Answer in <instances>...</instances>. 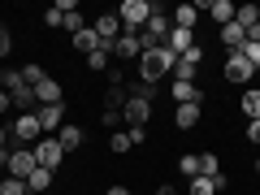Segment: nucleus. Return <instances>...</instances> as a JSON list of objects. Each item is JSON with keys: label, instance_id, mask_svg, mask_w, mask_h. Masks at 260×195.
Segmentation results:
<instances>
[{"label": "nucleus", "instance_id": "nucleus-1", "mask_svg": "<svg viewBox=\"0 0 260 195\" xmlns=\"http://www.w3.org/2000/svg\"><path fill=\"white\" fill-rule=\"evenodd\" d=\"M174 65H178V56L169 52L165 44H160V48H148V52L139 56V78H143V83H156V87H160V78L174 74Z\"/></svg>", "mask_w": 260, "mask_h": 195}, {"label": "nucleus", "instance_id": "nucleus-2", "mask_svg": "<svg viewBox=\"0 0 260 195\" xmlns=\"http://www.w3.org/2000/svg\"><path fill=\"white\" fill-rule=\"evenodd\" d=\"M117 18H121V26H126V30H143V26H148V18H152V0H121V5H117Z\"/></svg>", "mask_w": 260, "mask_h": 195}, {"label": "nucleus", "instance_id": "nucleus-3", "mask_svg": "<svg viewBox=\"0 0 260 195\" xmlns=\"http://www.w3.org/2000/svg\"><path fill=\"white\" fill-rule=\"evenodd\" d=\"M200 65H204V44H195L191 52L178 56V65H174V83H195V78H200Z\"/></svg>", "mask_w": 260, "mask_h": 195}, {"label": "nucleus", "instance_id": "nucleus-4", "mask_svg": "<svg viewBox=\"0 0 260 195\" xmlns=\"http://www.w3.org/2000/svg\"><path fill=\"white\" fill-rule=\"evenodd\" d=\"M109 56H117V61H139V56H143V35H139V30H121V35L113 39Z\"/></svg>", "mask_w": 260, "mask_h": 195}, {"label": "nucleus", "instance_id": "nucleus-5", "mask_svg": "<svg viewBox=\"0 0 260 195\" xmlns=\"http://www.w3.org/2000/svg\"><path fill=\"white\" fill-rule=\"evenodd\" d=\"M30 152H35L39 169H52V174L61 169V156H65V152H61V143H56V135H44V139H39Z\"/></svg>", "mask_w": 260, "mask_h": 195}, {"label": "nucleus", "instance_id": "nucleus-6", "mask_svg": "<svg viewBox=\"0 0 260 195\" xmlns=\"http://www.w3.org/2000/svg\"><path fill=\"white\" fill-rule=\"evenodd\" d=\"M221 74H225V83H251V78H256V65H251L247 56L230 52V56H225V65H221Z\"/></svg>", "mask_w": 260, "mask_h": 195}, {"label": "nucleus", "instance_id": "nucleus-7", "mask_svg": "<svg viewBox=\"0 0 260 195\" xmlns=\"http://www.w3.org/2000/svg\"><path fill=\"white\" fill-rule=\"evenodd\" d=\"M35 169H39L35 152H30V148H13V156H9V178H22V182H26Z\"/></svg>", "mask_w": 260, "mask_h": 195}, {"label": "nucleus", "instance_id": "nucleus-8", "mask_svg": "<svg viewBox=\"0 0 260 195\" xmlns=\"http://www.w3.org/2000/svg\"><path fill=\"white\" fill-rule=\"evenodd\" d=\"M121 30H126V26H121L117 9H113V13H100V18H95V39H100L104 48H113V39H117Z\"/></svg>", "mask_w": 260, "mask_h": 195}, {"label": "nucleus", "instance_id": "nucleus-9", "mask_svg": "<svg viewBox=\"0 0 260 195\" xmlns=\"http://www.w3.org/2000/svg\"><path fill=\"white\" fill-rule=\"evenodd\" d=\"M35 117H39V130H44V135H56V130L65 126V104H39L35 109Z\"/></svg>", "mask_w": 260, "mask_h": 195}, {"label": "nucleus", "instance_id": "nucleus-10", "mask_svg": "<svg viewBox=\"0 0 260 195\" xmlns=\"http://www.w3.org/2000/svg\"><path fill=\"white\" fill-rule=\"evenodd\" d=\"M148 117H152V104H148V100H135V95H126L121 121H126V126H148Z\"/></svg>", "mask_w": 260, "mask_h": 195}, {"label": "nucleus", "instance_id": "nucleus-11", "mask_svg": "<svg viewBox=\"0 0 260 195\" xmlns=\"http://www.w3.org/2000/svg\"><path fill=\"white\" fill-rule=\"evenodd\" d=\"M200 13H204V5H178V9H169V18H174L178 30H195Z\"/></svg>", "mask_w": 260, "mask_h": 195}, {"label": "nucleus", "instance_id": "nucleus-12", "mask_svg": "<svg viewBox=\"0 0 260 195\" xmlns=\"http://www.w3.org/2000/svg\"><path fill=\"white\" fill-rule=\"evenodd\" d=\"M83 139H87L83 126H74V121H65V126L56 130V143H61V152H78V148H83Z\"/></svg>", "mask_w": 260, "mask_h": 195}, {"label": "nucleus", "instance_id": "nucleus-13", "mask_svg": "<svg viewBox=\"0 0 260 195\" xmlns=\"http://www.w3.org/2000/svg\"><path fill=\"white\" fill-rule=\"evenodd\" d=\"M195 44H200V39H195V30H169V39H165V48H169V52H174V56H182V52H191V48Z\"/></svg>", "mask_w": 260, "mask_h": 195}, {"label": "nucleus", "instance_id": "nucleus-14", "mask_svg": "<svg viewBox=\"0 0 260 195\" xmlns=\"http://www.w3.org/2000/svg\"><path fill=\"white\" fill-rule=\"evenodd\" d=\"M204 13L217 22V26H230L234 22V5L230 0H204Z\"/></svg>", "mask_w": 260, "mask_h": 195}, {"label": "nucleus", "instance_id": "nucleus-15", "mask_svg": "<svg viewBox=\"0 0 260 195\" xmlns=\"http://www.w3.org/2000/svg\"><path fill=\"white\" fill-rule=\"evenodd\" d=\"M169 91H174V104H204V91H200V83H174Z\"/></svg>", "mask_w": 260, "mask_h": 195}, {"label": "nucleus", "instance_id": "nucleus-16", "mask_svg": "<svg viewBox=\"0 0 260 195\" xmlns=\"http://www.w3.org/2000/svg\"><path fill=\"white\" fill-rule=\"evenodd\" d=\"M174 121H178V130H195V126H200V104H178Z\"/></svg>", "mask_w": 260, "mask_h": 195}, {"label": "nucleus", "instance_id": "nucleus-17", "mask_svg": "<svg viewBox=\"0 0 260 195\" xmlns=\"http://www.w3.org/2000/svg\"><path fill=\"white\" fill-rule=\"evenodd\" d=\"M221 44L230 48V52H239V48L247 44V30H243L239 22H230V26H221Z\"/></svg>", "mask_w": 260, "mask_h": 195}, {"label": "nucleus", "instance_id": "nucleus-18", "mask_svg": "<svg viewBox=\"0 0 260 195\" xmlns=\"http://www.w3.org/2000/svg\"><path fill=\"white\" fill-rule=\"evenodd\" d=\"M35 100H39V104H65V100H61V83H56V78L39 83V87H35Z\"/></svg>", "mask_w": 260, "mask_h": 195}, {"label": "nucleus", "instance_id": "nucleus-19", "mask_svg": "<svg viewBox=\"0 0 260 195\" xmlns=\"http://www.w3.org/2000/svg\"><path fill=\"white\" fill-rule=\"evenodd\" d=\"M52 178H56L52 169H35V174L26 178V195H44L48 186H52Z\"/></svg>", "mask_w": 260, "mask_h": 195}, {"label": "nucleus", "instance_id": "nucleus-20", "mask_svg": "<svg viewBox=\"0 0 260 195\" xmlns=\"http://www.w3.org/2000/svg\"><path fill=\"white\" fill-rule=\"evenodd\" d=\"M126 95H135V100H156V95H160V87L156 83H143V78H139V83H126Z\"/></svg>", "mask_w": 260, "mask_h": 195}, {"label": "nucleus", "instance_id": "nucleus-21", "mask_svg": "<svg viewBox=\"0 0 260 195\" xmlns=\"http://www.w3.org/2000/svg\"><path fill=\"white\" fill-rule=\"evenodd\" d=\"M74 48H78L83 56H91L95 48H104V44L95 39V26H87V30H78V35H74Z\"/></svg>", "mask_w": 260, "mask_h": 195}, {"label": "nucleus", "instance_id": "nucleus-22", "mask_svg": "<svg viewBox=\"0 0 260 195\" xmlns=\"http://www.w3.org/2000/svg\"><path fill=\"white\" fill-rule=\"evenodd\" d=\"M186 195H217V182L204 178V174H195V178H186Z\"/></svg>", "mask_w": 260, "mask_h": 195}, {"label": "nucleus", "instance_id": "nucleus-23", "mask_svg": "<svg viewBox=\"0 0 260 195\" xmlns=\"http://www.w3.org/2000/svg\"><path fill=\"white\" fill-rule=\"evenodd\" d=\"M234 22H239L243 30H251L260 22V5H239V9H234Z\"/></svg>", "mask_w": 260, "mask_h": 195}, {"label": "nucleus", "instance_id": "nucleus-24", "mask_svg": "<svg viewBox=\"0 0 260 195\" xmlns=\"http://www.w3.org/2000/svg\"><path fill=\"white\" fill-rule=\"evenodd\" d=\"M22 83H26L30 91H35L39 83H48V70H44V65H35V61H30V65H22Z\"/></svg>", "mask_w": 260, "mask_h": 195}, {"label": "nucleus", "instance_id": "nucleus-25", "mask_svg": "<svg viewBox=\"0 0 260 195\" xmlns=\"http://www.w3.org/2000/svg\"><path fill=\"white\" fill-rule=\"evenodd\" d=\"M200 174H204V178H221L225 174L221 160H217V152H200Z\"/></svg>", "mask_w": 260, "mask_h": 195}, {"label": "nucleus", "instance_id": "nucleus-26", "mask_svg": "<svg viewBox=\"0 0 260 195\" xmlns=\"http://www.w3.org/2000/svg\"><path fill=\"white\" fill-rule=\"evenodd\" d=\"M239 104H243V113L256 121V117H260V87H256V91H243V100H239Z\"/></svg>", "mask_w": 260, "mask_h": 195}, {"label": "nucleus", "instance_id": "nucleus-27", "mask_svg": "<svg viewBox=\"0 0 260 195\" xmlns=\"http://www.w3.org/2000/svg\"><path fill=\"white\" fill-rule=\"evenodd\" d=\"M87 70H91V74H104V70H109V48H95V52L87 56Z\"/></svg>", "mask_w": 260, "mask_h": 195}, {"label": "nucleus", "instance_id": "nucleus-28", "mask_svg": "<svg viewBox=\"0 0 260 195\" xmlns=\"http://www.w3.org/2000/svg\"><path fill=\"white\" fill-rule=\"evenodd\" d=\"M0 87H5V91H13V87H22V70H13V65H5V70H0Z\"/></svg>", "mask_w": 260, "mask_h": 195}, {"label": "nucleus", "instance_id": "nucleus-29", "mask_svg": "<svg viewBox=\"0 0 260 195\" xmlns=\"http://www.w3.org/2000/svg\"><path fill=\"white\" fill-rule=\"evenodd\" d=\"M0 195H26V182L22 178H0Z\"/></svg>", "mask_w": 260, "mask_h": 195}, {"label": "nucleus", "instance_id": "nucleus-30", "mask_svg": "<svg viewBox=\"0 0 260 195\" xmlns=\"http://www.w3.org/2000/svg\"><path fill=\"white\" fill-rule=\"evenodd\" d=\"M109 152H130V135L126 130H113L109 135Z\"/></svg>", "mask_w": 260, "mask_h": 195}, {"label": "nucleus", "instance_id": "nucleus-31", "mask_svg": "<svg viewBox=\"0 0 260 195\" xmlns=\"http://www.w3.org/2000/svg\"><path fill=\"white\" fill-rule=\"evenodd\" d=\"M178 169H182L186 178H195V174H200V156H195V152H186V156L178 160Z\"/></svg>", "mask_w": 260, "mask_h": 195}, {"label": "nucleus", "instance_id": "nucleus-32", "mask_svg": "<svg viewBox=\"0 0 260 195\" xmlns=\"http://www.w3.org/2000/svg\"><path fill=\"white\" fill-rule=\"evenodd\" d=\"M126 135H130V148H143L148 143V126H126Z\"/></svg>", "mask_w": 260, "mask_h": 195}, {"label": "nucleus", "instance_id": "nucleus-33", "mask_svg": "<svg viewBox=\"0 0 260 195\" xmlns=\"http://www.w3.org/2000/svg\"><path fill=\"white\" fill-rule=\"evenodd\" d=\"M239 56H247V61H251V65L260 70V44H251V39H247V44L239 48Z\"/></svg>", "mask_w": 260, "mask_h": 195}, {"label": "nucleus", "instance_id": "nucleus-34", "mask_svg": "<svg viewBox=\"0 0 260 195\" xmlns=\"http://www.w3.org/2000/svg\"><path fill=\"white\" fill-rule=\"evenodd\" d=\"M13 52V35H9V26L0 22V56H9Z\"/></svg>", "mask_w": 260, "mask_h": 195}, {"label": "nucleus", "instance_id": "nucleus-35", "mask_svg": "<svg viewBox=\"0 0 260 195\" xmlns=\"http://www.w3.org/2000/svg\"><path fill=\"white\" fill-rule=\"evenodd\" d=\"M61 22H65V13H61V9H56V5H52V9L44 13V26H52V30H56V26H61Z\"/></svg>", "mask_w": 260, "mask_h": 195}, {"label": "nucleus", "instance_id": "nucleus-36", "mask_svg": "<svg viewBox=\"0 0 260 195\" xmlns=\"http://www.w3.org/2000/svg\"><path fill=\"white\" fill-rule=\"evenodd\" d=\"M117 121H121V113H109V109H104V117H100V126H104V130H113Z\"/></svg>", "mask_w": 260, "mask_h": 195}, {"label": "nucleus", "instance_id": "nucleus-37", "mask_svg": "<svg viewBox=\"0 0 260 195\" xmlns=\"http://www.w3.org/2000/svg\"><path fill=\"white\" fill-rule=\"evenodd\" d=\"M247 139H251V143H260V117H256V121H247Z\"/></svg>", "mask_w": 260, "mask_h": 195}, {"label": "nucleus", "instance_id": "nucleus-38", "mask_svg": "<svg viewBox=\"0 0 260 195\" xmlns=\"http://www.w3.org/2000/svg\"><path fill=\"white\" fill-rule=\"evenodd\" d=\"M13 109V100H9V91H5V87H0V117H5V113Z\"/></svg>", "mask_w": 260, "mask_h": 195}, {"label": "nucleus", "instance_id": "nucleus-39", "mask_svg": "<svg viewBox=\"0 0 260 195\" xmlns=\"http://www.w3.org/2000/svg\"><path fill=\"white\" fill-rule=\"evenodd\" d=\"M104 195H135V191H130V186H109Z\"/></svg>", "mask_w": 260, "mask_h": 195}, {"label": "nucleus", "instance_id": "nucleus-40", "mask_svg": "<svg viewBox=\"0 0 260 195\" xmlns=\"http://www.w3.org/2000/svg\"><path fill=\"white\" fill-rule=\"evenodd\" d=\"M247 39H251V44H260V22H256L251 30H247Z\"/></svg>", "mask_w": 260, "mask_h": 195}, {"label": "nucleus", "instance_id": "nucleus-41", "mask_svg": "<svg viewBox=\"0 0 260 195\" xmlns=\"http://www.w3.org/2000/svg\"><path fill=\"white\" fill-rule=\"evenodd\" d=\"M152 195H178V191H174V186L165 182V186H156V191H152Z\"/></svg>", "mask_w": 260, "mask_h": 195}, {"label": "nucleus", "instance_id": "nucleus-42", "mask_svg": "<svg viewBox=\"0 0 260 195\" xmlns=\"http://www.w3.org/2000/svg\"><path fill=\"white\" fill-rule=\"evenodd\" d=\"M256 174H260V160H256Z\"/></svg>", "mask_w": 260, "mask_h": 195}, {"label": "nucleus", "instance_id": "nucleus-43", "mask_svg": "<svg viewBox=\"0 0 260 195\" xmlns=\"http://www.w3.org/2000/svg\"><path fill=\"white\" fill-rule=\"evenodd\" d=\"M256 74H260V70H256Z\"/></svg>", "mask_w": 260, "mask_h": 195}]
</instances>
